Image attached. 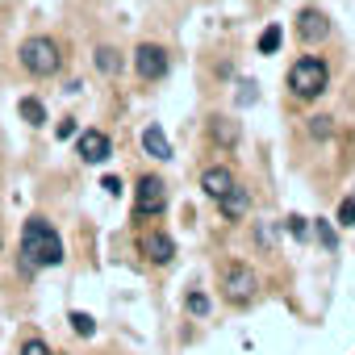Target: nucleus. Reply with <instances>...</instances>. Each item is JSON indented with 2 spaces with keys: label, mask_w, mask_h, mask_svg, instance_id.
<instances>
[{
  "label": "nucleus",
  "mask_w": 355,
  "mask_h": 355,
  "mask_svg": "<svg viewBox=\"0 0 355 355\" xmlns=\"http://www.w3.org/2000/svg\"><path fill=\"white\" fill-rule=\"evenodd\" d=\"M134 76H138L142 84L167 80V76H171V55H167V46H159V42L134 46Z\"/></svg>",
  "instance_id": "6"
},
{
  "label": "nucleus",
  "mask_w": 355,
  "mask_h": 355,
  "mask_svg": "<svg viewBox=\"0 0 355 355\" xmlns=\"http://www.w3.org/2000/svg\"><path fill=\"white\" fill-rule=\"evenodd\" d=\"M17 355H51V343H46V338H26Z\"/></svg>",
  "instance_id": "22"
},
{
  "label": "nucleus",
  "mask_w": 355,
  "mask_h": 355,
  "mask_svg": "<svg viewBox=\"0 0 355 355\" xmlns=\"http://www.w3.org/2000/svg\"><path fill=\"white\" fill-rule=\"evenodd\" d=\"M255 243H259L263 251H276V247H280V226H276V222H259V226H255Z\"/></svg>",
  "instance_id": "16"
},
{
  "label": "nucleus",
  "mask_w": 355,
  "mask_h": 355,
  "mask_svg": "<svg viewBox=\"0 0 355 355\" xmlns=\"http://www.w3.org/2000/svg\"><path fill=\"white\" fill-rule=\"evenodd\" d=\"M0 247H5V239H0Z\"/></svg>",
  "instance_id": "28"
},
{
  "label": "nucleus",
  "mask_w": 355,
  "mask_h": 355,
  "mask_svg": "<svg viewBox=\"0 0 355 355\" xmlns=\"http://www.w3.org/2000/svg\"><path fill=\"white\" fill-rule=\"evenodd\" d=\"M17 109H21V117H26L30 125H46V105H42L38 96H21Z\"/></svg>",
  "instance_id": "15"
},
{
  "label": "nucleus",
  "mask_w": 355,
  "mask_h": 355,
  "mask_svg": "<svg viewBox=\"0 0 355 355\" xmlns=\"http://www.w3.org/2000/svg\"><path fill=\"white\" fill-rule=\"evenodd\" d=\"M309 134L313 138H330L334 134V117H309Z\"/></svg>",
  "instance_id": "21"
},
{
  "label": "nucleus",
  "mask_w": 355,
  "mask_h": 355,
  "mask_svg": "<svg viewBox=\"0 0 355 355\" xmlns=\"http://www.w3.org/2000/svg\"><path fill=\"white\" fill-rule=\"evenodd\" d=\"M255 96H259V92H255V84L247 80V84H243V92H239V105H255Z\"/></svg>",
  "instance_id": "26"
},
{
  "label": "nucleus",
  "mask_w": 355,
  "mask_h": 355,
  "mask_svg": "<svg viewBox=\"0 0 355 355\" xmlns=\"http://www.w3.org/2000/svg\"><path fill=\"white\" fill-rule=\"evenodd\" d=\"M230 184H234V171H230V167H205V171H201V193H205L209 201H218Z\"/></svg>",
  "instance_id": "12"
},
{
  "label": "nucleus",
  "mask_w": 355,
  "mask_h": 355,
  "mask_svg": "<svg viewBox=\"0 0 355 355\" xmlns=\"http://www.w3.org/2000/svg\"><path fill=\"white\" fill-rule=\"evenodd\" d=\"M280 42H284V30L272 21V26L259 34V55H276V51H280Z\"/></svg>",
  "instance_id": "18"
},
{
  "label": "nucleus",
  "mask_w": 355,
  "mask_h": 355,
  "mask_svg": "<svg viewBox=\"0 0 355 355\" xmlns=\"http://www.w3.org/2000/svg\"><path fill=\"white\" fill-rule=\"evenodd\" d=\"M138 251H142L146 263H155V268H167V263L175 259V243H171L167 230H146V234L138 239Z\"/></svg>",
  "instance_id": "8"
},
{
  "label": "nucleus",
  "mask_w": 355,
  "mask_h": 355,
  "mask_svg": "<svg viewBox=\"0 0 355 355\" xmlns=\"http://www.w3.org/2000/svg\"><path fill=\"white\" fill-rule=\"evenodd\" d=\"M17 263H21L26 276L63 263V239H59V230L46 218H30L21 226V255H17Z\"/></svg>",
  "instance_id": "1"
},
{
  "label": "nucleus",
  "mask_w": 355,
  "mask_h": 355,
  "mask_svg": "<svg viewBox=\"0 0 355 355\" xmlns=\"http://www.w3.org/2000/svg\"><path fill=\"white\" fill-rule=\"evenodd\" d=\"M17 63H21L34 80H46V76H55V71L63 67V55H59V42H55V38L38 34V38H26V42H21Z\"/></svg>",
  "instance_id": "3"
},
{
  "label": "nucleus",
  "mask_w": 355,
  "mask_h": 355,
  "mask_svg": "<svg viewBox=\"0 0 355 355\" xmlns=\"http://www.w3.org/2000/svg\"><path fill=\"white\" fill-rule=\"evenodd\" d=\"M67 322H71V330H76L80 338H92V334H96V322H92V313H80V309H76Z\"/></svg>",
  "instance_id": "19"
},
{
  "label": "nucleus",
  "mask_w": 355,
  "mask_h": 355,
  "mask_svg": "<svg viewBox=\"0 0 355 355\" xmlns=\"http://www.w3.org/2000/svg\"><path fill=\"white\" fill-rule=\"evenodd\" d=\"M101 189H105L109 197H117V193H121V180H117V175H105V184H101Z\"/></svg>",
  "instance_id": "27"
},
{
  "label": "nucleus",
  "mask_w": 355,
  "mask_h": 355,
  "mask_svg": "<svg viewBox=\"0 0 355 355\" xmlns=\"http://www.w3.org/2000/svg\"><path fill=\"white\" fill-rule=\"evenodd\" d=\"M259 272L255 268H247V263H226L222 268V297L230 301V305H251L255 297H259Z\"/></svg>",
  "instance_id": "4"
},
{
  "label": "nucleus",
  "mask_w": 355,
  "mask_h": 355,
  "mask_svg": "<svg viewBox=\"0 0 355 355\" xmlns=\"http://www.w3.org/2000/svg\"><path fill=\"white\" fill-rule=\"evenodd\" d=\"M55 134H59V138H63V142H67V138H76V134H80V125H76V117H63V121H59V130H55Z\"/></svg>",
  "instance_id": "24"
},
{
  "label": "nucleus",
  "mask_w": 355,
  "mask_h": 355,
  "mask_svg": "<svg viewBox=\"0 0 355 355\" xmlns=\"http://www.w3.org/2000/svg\"><path fill=\"white\" fill-rule=\"evenodd\" d=\"M184 309H189V318H209V309H214V301L201 293V288H193L189 297H184Z\"/></svg>",
  "instance_id": "17"
},
{
  "label": "nucleus",
  "mask_w": 355,
  "mask_h": 355,
  "mask_svg": "<svg viewBox=\"0 0 355 355\" xmlns=\"http://www.w3.org/2000/svg\"><path fill=\"white\" fill-rule=\"evenodd\" d=\"M218 214H222L226 222H239V218H247V214H251V193H247V189L234 180V184H230V189L218 197Z\"/></svg>",
  "instance_id": "10"
},
{
  "label": "nucleus",
  "mask_w": 355,
  "mask_h": 355,
  "mask_svg": "<svg viewBox=\"0 0 355 355\" xmlns=\"http://www.w3.org/2000/svg\"><path fill=\"white\" fill-rule=\"evenodd\" d=\"M293 30H297V38H301L305 46H318V42H326V38H330V17H326L322 9H313V5H309V9H301V13H297V26H293Z\"/></svg>",
  "instance_id": "7"
},
{
  "label": "nucleus",
  "mask_w": 355,
  "mask_h": 355,
  "mask_svg": "<svg viewBox=\"0 0 355 355\" xmlns=\"http://www.w3.org/2000/svg\"><path fill=\"white\" fill-rule=\"evenodd\" d=\"M142 150L150 155V159H159V163H167L171 159V142H167V134H163V125H146L142 130Z\"/></svg>",
  "instance_id": "13"
},
{
  "label": "nucleus",
  "mask_w": 355,
  "mask_h": 355,
  "mask_svg": "<svg viewBox=\"0 0 355 355\" xmlns=\"http://www.w3.org/2000/svg\"><path fill=\"white\" fill-rule=\"evenodd\" d=\"M338 226H355V193L338 205Z\"/></svg>",
  "instance_id": "23"
},
{
  "label": "nucleus",
  "mask_w": 355,
  "mask_h": 355,
  "mask_svg": "<svg viewBox=\"0 0 355 355\" xmlns=\"http://www.w3.org/2000/svg\"><path fill=\"white\" fill-rule=\"evenodd\" d=\"M76 150H80L84 163H105L113 155V138L105 130H80L76 134Z\"/></svg>",
  "instance_id": "9"
},
{
  "label": "nucleus",
  "mask_w": 355,
  "mask_h": 355,
  "mask_svg": "<svg viewBox=\"0 0 355 355\" xmlns=\"http://www.w3.org/2000/svg\"><path fill=\"white\" fill-rule=\"evenodd\" d=\"M167 214V184L159 175H138V189H134V218L138 222H155Z\"/></svg>",
  "instance_id": "5"
},
{
  "label": "nucleus",
  "mask_w": 355,
  "mask_h": 355,
  "mask_svg": "<svg viewBox=\"0 0 355 355\" xmlns=\"http://www.w3.org/2000/svg\"><path fill=\"white\" fill-rule=\"evenodd\" d=\"M318 239H322L326 251H334V230H330V222H318Z\"/></svg>",
  "instance_id": "25"
},
{
  "label": "nucleus",
  "mask_w": 355,
  "mask_h": 355,
  "mask_svg": "<svg viewBox=\"0 0 355 355\" xmlns=\"http://www.w3.org/2000/svg\"><path fill=\"white\" fill-rule=\"evenodd\" d=\"M284 230H288L293 239H301V243H305V239H309V218H301V214H293V218L284 222Z\"/></svg>",
  "instance_id": "20"
},
{
  "label": "nucleus",
  "mask_w": 355,
  "mask_h": 355,
  "mask_svg": "<svg viewBox=\"0 0 355 355\" xmlns=\"http://www.w3.org/2000/svg\"><path fill=\"white\" fill-rule=\"evenodd\" d=\"M284 84H288V92H293L297 101H318V96L330 88V63H326L322 55H301V59L288 67Z\"/></svg>",
  "instance_id": "2"
},
{
  "label": "nucleus",
  "mask_w": 355,
  "mask_h": 355,
  "mask_svg": "<svg viewBox=\"0 0 355 355\" xmlns=\"http://www.w3.org/2000/svg\"><path fill=\"white\" fill-rule=\"evenodd\" d=\"M205 125H209V138H214L222 150H234V146H239V138H243V125H239L234 117H226V113H214Z\"/></svg>",
  "instance_id": "11"
},
{
  "label": "nucleus",
  "mask_w": 355,
  "mask_h": 355,
  "mask_svg": "<svg viewBox=\"0 0 355 355\" xmlns=\"http://www.w3.org/2000/svg\"><path fill=\"white\" fill-rule=\"evenodd\" d=\"M92 67H96L101 76H117V71L125 67V59H121L117 46H96V51H92Z\"/></svg>",
  "instance_id": "14"
}]
</instances>
